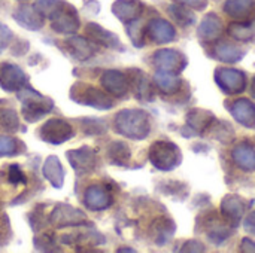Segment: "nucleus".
Here are the masks:
<instances>
[{
	"label": "nucleus",
	"mask_w": 255,
	"mask_h": 253,
	"mask_svg": "<svg viewBox=\"0 0 255 253\" xmlns=\"http://www.w3.org/2000/svg\"><path fill=\"white\" fill-rule=\"evenodd\" d=\"M115 131L131 140H143L151 131V122L146 112L140 109H123L115 116Z\"/></svg>",
	"instance_id": "nucleus-1"
},
{
	"label": "nucleus",
	"mask_w": 255,
	"mask_h": 253,
	"mask_svg": "<svg viewBox=\"0 0 255 253\" xmlns=\"http://www.w3.org/2000/svg\"><path fill=\"white\" fill-rule=\"evenodd\" d=\"M18 98L22 103V116L27 122H36L49 113L54 107L51 98L39 94L31 88H21L18 92Z\"/></svg>",
	"instance_id": "nucleus-2"
},
{
	"label": "nucleus",
	"mask_w": 255,
	"mask_h": 253,
	"mask_svg": "<svg viewBox=\"0 0 255 253\" xmlns=\"http://www.w3.org/2000/svg\"><path fill=\"white\" fill-rule=\"evenodd\" d=\"M70 98L78 104L90 106V107H94L99 110L112 109L115 104L108 92H105L90 84H84V82H76L70 88Z\"/></svg>",
	"instance_id": "nucleus-3"
},
{
	"label": "nucleus",
	"mask_w": 255,
	"mask_h": 253,
	"mask_svg": "<svg viewBox=\"0 0 255 253\" xmlns=\"http://www.w3.org/2000/svg\"><path fill=\"white\" fill-rule=\"evenodd\" d=\"M148 157L151 164L161 171H170L176 169L182 161L179 148L169 140H158L152 143Z\"/></svg>",
	"instance_id": "nucleus-4"
},
{
	"label": "nucleus",
	"mask_w": 255,
	"mask_h": 253,
	"mask_svg": "<svg viewBox=\"0 0 255 253\" xmlns=\"http://www.w3.org/2000/svg\"><path fill=\"white\" fill-rule=\"evenodd\" d=\"M49 19L52 30L61 34H70L79 28V18L76 9L66 1H61L58 9L51 15Z\"/></svg>",
	"instance_id": "nucleus-5"
},
{
	"label": "nucleus",
	"mask_w": 255,
	"mask_h": 253,
	"mask_svg": "<svg viewBox=\"0 0 255 253\" xmlns=\"http://www.w3.org/2000/svg\"><path fill=\"white\" fill-rule=\"evenodd\" d=\"M39 136L43 142L51 143V145H61L72 139L73 136V128L69 122L54 118L46 121L39 131Z\"/></svg>",
	"instance_id": "nucleus-6"
},
{
	"label": "nucleus",
	"mask_w": 255,
	"mask_h": 253,
	"mask_svg": "<svg viewBox=\"0 0 255 253\" xmlns=\"http://www.w3.org/2000/svg\"><path fill=\"white\" fill-rule=\"evenodd\" d=\"M215 81L226 94H239L247 88V75L238 69H218L215 72Z\"/></svg>",
	"instance_id": "nucleus-7"
},
{
	"label": "nucleus",
	"mask_w": 255,
	"mask_h": 253,
	"mask_svg": "<svg viewBox=\"0 0 255 253\" xmlns=\"http://www.w3.org/2000/svg\"><path fill=\"white\" fill-rule=\"evenodd\" d=\"M67 160L72 166V169L78 174H90L93 173L99 166V157L97 152L88 146H84L81 149H73L67 152Z\"/></svg>",
	"instance_id": "nucleus-8"
},
{
	"label": "nucleus",
	"mask_w": 255,
	"mask_h": 253,
	"mask_svg": "<svg viewBox=\"0 0 255 253\" xmlns=\"http://www.w3.org/2000/svg\"><path fill=\"white\" fill-rule=\"evenodd\" d=\"M152 63L158 70L181 73L187 66V58L184 54H181L176 49L164 48V49H160L154 54Z\"/></svg>",
	"instance_id": "nucleus-9"
},
{
	"label": "nucleus",
	"mask_w": 255,
	"mask_h": 253,
	"mask_svg": "<svg viewBox=\"0 0 255 253\" xmlns=\"http://www.w3.org/2000/svg\"><path fill=\"white\" fill-rule=\"evenodd\" d=\"M49 222L52 225H55L57 228H64V227H75V225H82L87 222V216L84 212L67 206V204H58L51 216H49Z\"/></svg>",
	"instance_id": "nucleus-10"
},
{
	"label": "nucleus",
	"mask_w": 255,
	"mask_h": 253,
	"mask_svg": "<svg viewBox=\"0 0 255 253\" xmlns=\"http://www.w3.org/2000/svg\"><path fill=\"white\" fill-rule=\"evenodd\" d=\"M145 34L148 36L151 42L157 45H163V43L172 42L176 36V31H175V27L167 19L154 18L146 24Z\"/></svg>",
	"instance_id": "nucleus-11"
},
{
	"label": "nucleus",
	"mask_w": 255,
	"mask_h": 253,
	"mask_svg": "<svg viewBox=\"0 0 255 253\" xmlns=\"http://www.w3.org/2000/svg\"><path fill=\"white\" fill-rule=\"evenodd\" d=\"M102 85L108 94H112L115 97H126L130 91V82L128 76L120 70H106L102 75Z\"/></svg>",
	"instance_id": "nucleus-12"
},
{
	"label": "nucleus",
	"mask_w": 255,
	"mask_h": 253,
	"mask_svg": "<svg viewBox=\"0 0 255 253\" xmlns=\"http://www.w3.org/2000/svg\"><path fill=\"white\" fill-rule=\"evenodd\" d=\"M27 81L25 73L15 64L3 63L0 64V86L7 91H19Z\"/></svg>",
	"instance_id": "nucleus-13"
},
{
	"label": "nucleus",
	"mask_w": 255,
	"mask_h": 253,
	"mask_svg": "<svg viewBox=\"0 0 255 253\" xmlns=\"http://www.w3.org/2000/svg\"><path fill=\"white\" fill-rule=\"evenodd\" d=\"M85 207L93 212H102L112 204V195L102 185H91L87 188L84 195Z\"/></svg>",
	"instance_id": "nucleus-14"
},
{
	"label": "nucleus",
	"mask_w": 255,
	"mask_h": 253,
	"mask_svg": "<svg viewBox=\"0 0 255 253\" xmlns=\"http://www.w3.org/2000/svg\"><path fill=\"white\" fill-rule=\"evenodd\" d=\"M143 7L145 6L140 0H115L112 4V13L124 24H130L140 18Z\"/></svg>",
	"instance_id": "nucleus-15"
},
{
	"label": "nucleus",
	"mask_w": 255,
	"mask_h": 253,
	"mask_svg": "<svg viewBox=\"0 0 255 253\" xmlns=\"http://www.w3.org/2000/svg\"><path fill=\"white\" fill-rule=\"evenodd\" d=\"M233 118L247 128H255V104L248 98H239L230 106Z\"/></svg>",
	"instance_id": "nucleus-16"
},
{
	"label": "nucleus",
	"mask_w": 255,
	"mask_h": 253,
	"mask_svg": "<svg viewBox=\"0 0 255 253\" xmlns=\"http://www.w3.org/2000/svg\"><path fill=\"white\" fill-rule=\"evenodd\" d=\"M128 82H130V88L133 89L136 98L142 100V101H149L152 100L154 91L151 86V82L148 79V76L137 69H133L128 72Z\"/></svg>",
	"instance_id": "nucleus-17"
},
{
	"label": "nucleus",
	"mask_w": 255,
	"mask_h": 253,
	"mask_svg": "<svg viewBox=\"0 0 255 253\" xmlns=\"http://www.w3.org/2000/svg\"><path fill=\"white\" fill-rule=\"evenodd\" d=\"M221 215L224 216V219L229 222V224H238L244 213H245V209H247V204L245 201L238 197V195H226L224 200L221 201Z\"/></svg>",
	"instance_id": "nucleus-18"
},
{
	"label": "nucleus",
	"mask_w": 255,
	"mask_h": 253,
	"mask_svg": "<svg viewBox=\"0 0 255 253\" xmlns=\"http://www.w3.org/2000/svg\"><path fill=\"white\" fill-rule=\"evenodd\" d=\"M221 33H223L221 18L214 12H209L208 15H205V18L202 19V22L197 28L199 37L206 42H214L221 36Z\"/></svg>",
	"instance_id": "nucleus-19"
},
{
	"label": "nucleus",
	"mask_w": 255,
	"mask_h": 253,
	"mask_svg": "<svg viewBox=\"0 0 255 253\" xmlns=\"http://www.w3.org/2000/svg\"><path fill=\"white\" fill-rule=\"evenodd\" d=\"M232 158L235 164L242 169L244 171H254L255 170V148L248 143L242 142L236 145L232 151Z\"/></svg>",
	"instance_id": "nucleus-20"
},
{
	"label": "nucleus",
	"mask_w": 255,
	"mask_h": 253,
	"mask_svg": "<svg viewBox=\"0 0 255 253\" xmlns=\"http://www.w3.org/2000/svg\"><path fill=\"white\" fill-rule=\"evenodd\" d=\"M254 0H226L224 12L235 21H248L254 16Z\"/></svg>",
	"instance_id": "nucleus-21"
},
{
	"label": "nucleus",
	"mask_w": 255,
	"mask_h": 253,
	"mask_svg": "<svg viewBox=\"0 0 255 253\" xmlns=\"http://www.w3.org/2000/svg\"><path fill=\"white\" fill-rule=\"evenodd\" d=\"M13 19L27 30H39L43 25V16L34 9V6H19L13 12Z\"/></svg>",
	"instance_id": "nucleus-22"
},
{
	"label": "nucleus",
	"mask_w": 255,
	"mask_h": 253,
	"mask_svg": "<svg viewBox=\"0 0 255 253\" xmlns=\"http://www.w3.org/2000/svg\"><path fill=\"white\" fill-rule=\"evenodd\" d=\"M85 30H87L88 37H90L93 42H96V43H99V45H103V46H106V48H111V49H123L118 36L114 34L112 31L105 30V28L100 27L99 24L90 22V24L87 25Z\"/></svg>",
	"instance_id": "nucleus-23"
},
{
	"label": "nucleus",
	"mask_w": 255,
	"mask_h": 253,
	"mask_svg": "<svg viewBox=\"0 0 255 253\" xmlns=\"http://www.w3.org/2000/svg\"><path fill=\"white\" fill-rule=\"evenodd\" d=\"M214 119L215 116L211 112L205 109H193L187 116V128L191 130V134H203Z\"/></svg>",
	"instance_id": "nucleus-24"
},
{
	"label": "nucleus",
	"mask_w": 255,
	"mask_h": 253,
	"mask_svg": "<svg viewBox=\"0 0 255 253\" xmlns=\"http://www.w3.org/2000/svg\"><path fill=\"white\" fill-rule=\"evenodd\" d=\"M214 55L223 63H238L244 58L245 51L239 45L230 42H218L214 46Z\"/></svg>",
	"instance_id": "nucleus-25"
},
{
	"label": "nucleus",
	"mask_w": 255,
	"mask_h": 253,
	"mask_svg": "<svg viewBox=\"0 0 255 253\" xmlns=\"http://www.w3.org/2000/svg\"><path fill=\"white\" fill-rule=\"evenodd\" d=\"M154 84L164 94H175L182 86V81L178 76V73L164 72V70H158L154 75Z\"/></svg>",
	"instance_id": "nucleus-26"
},
{
	"label": "nucleus",
	"mask_w": 255,
	"mask_h": 253,
	"mask_svg": "<svg viewBox=\"0 0 255 253\" xmlns=\"http://www.w3.org/2000/svg\"><path fill=\"white\" fill-rule=\"evenodd\" d=\"M43 176L48 179V182L60 189L63 188V183H64V170H63V166L60 163V160L57 157H48L45 164H43Z\"/></svg>",
	"instance_id": "nucleus-27"
},
{
	"label": "nucleus",
	"mask_w": 255,
	"mask_h": 253,
	"mask_svg": "<svg viewBox=\"0 0 255 253\" xmlns=\"http://www.w3.org/2000/svg\"><path fill=\"white\" fill-rule=\"evenodd\" d=\"M206 230H208L209 240L215 245L223 243L230 236V227L227 221L218 219L217 215H212V218L206 222Z\"/></svg>",
	"instance_id": "nucleus-28"
},
{
	"label": "nucleus",
	"mask_w": 255,
	"mask_h": 253,
	"mask_svg": "<svg viewBox=\"0 0 255 253\" xmlns=\"http://www.w3.org/2000/svg\"><path fill=\"white\" fill-rule=\"evenodd\" d=\"M66 45L70 51V54L78 58V60H87L94 54V46L90 40H87L85 37H79V36H73L69 40H66Z\"/></svg>",
	"instance_id": "nucleus-29"
},
{
	"label": "nucleus",
	"mask_w": 255,
	"mask_h": 253,
	"mask_svg": "<svg viewBox=\"0 0 255 253\" xmlns=\"http://www.w3.org/2000/svg\"><path fill=\"white\" fill-rule=\"evenodd\" d=\"M229 34L241 42L250 40L255 36V16L248 21H235L229 25Z\"/></svg>",
	"instance_id": "nucleus-30"
},
{
	"label": "nucleus",
	"mask_w": 255,
	"mask_h": 253,
	"mask_svg": "<svg viewBox=\"0 0 255 253\" xmlns=\"http://www.w3.org/2000/svg\"><path fill=\"white\" fill-rule=\"evenodd\" d=\"M108 160L115 166H126L130 161L131 152L124 142H112L108 148Z\"/></svg>",
	"instance_id": "nucleus-31"
},
{
	"label": "nucleus",
	"mask_w": 255,
	"mask_h": 253,
	"mask_svg": "<svg viewBox=\"0 0 255 253\" xmlns=\"http://www.w3.org/2000/svg\"><path fill=\"white\" fill-rule=\"evenodd\" d=\"M167 10H169V15L173 18V21L182 27H188L196 22V15L188 6H184L181 3H173L167 7Z\"/></svg>",
	"instance_id": "nucleus-32"
},
{
	"label": "nucleus",
	"mask_w": 255,
	"mask_h": 253,
	"mask_svg": "<svg viewBox=\"0 0 255 253\" xmlns=\"http://www.w3.org/2000/svg\"><path fill=\"white\" fill-rule=\"evenodd\" d=\"M175 233V224L170 219H158L152 225V237L157 245H164Z\"/></svg>",
	"instance_id": "nucleus-33"
},
{
	"label": "nucleus",
	"mask_w": 255,
	"mask_h": 253,
	"mask_svg": "<svg viewBox=\"0 0 255 253\" xmlns=\"http://www.w3.org/2000/svg\"><path fill=\"white\" fill-rule=\"evenodd\" d=\"M18 127H19V121H18V115L15 113V110L7 106L0 104V131L15 133Z\"/></svg>",
	"instance_id": "nucleus-34"
},
{
	"label": "nucleus",
	"mask_w": 255,
	"mask_h": 253,
	"mask_svg": "<svg viewBox=\"0 0 255 253\" xmlns=\"http://www.w3.org/2000/svg\"><path fill=\"white\" fill-rule=\"evenodd\" d=\"M208 131L214 139H217L223 143H230L235 139V131L232 130V127L227 122H220L217 119L212 121Z\"/></svg>",
	"instance_id": "nucleus-35"
},
{
	"label": "nucleus",
	"mask_w": 255,
	"mask_h": 253,
	"mask_svg": "<svg viewBox=\"0 0 255 253\" xmlns=\"http://www.w3.org/2000/svg\"><path fill=\"white\" fill-rule=\"evenodd\" d=\"M63 0H36V3L33 4L34 9L43 16V18H51V15L58 9V6L61 4Z\"/></svg>",
	"instance_id": "nucleus-36"
},
{
	"label": "nucleus",
	"mask_w": 255,
	"mask_h": 253,
	"mask_svg": "<svg viewBox=\"0 0 255 253\" xmlns=\"http://www.w3.org/2000/svg\"><path fill=\"white\" fill-rule=\"evenodd\" d=\"M54 246H55V242L51 234H39L37 237H34V248L37 251H43V252L58 251V248H54Z\"/></svg>",
	"instance_id": "nucleus-37"
},
{
	"label": "nucleus",
	"mask_w": 255,
	"mask_h": 253,
	"mask_svg": "<svg viewBox=\"0 0 255 253\" xmlns=\"http://www.w3.org/2000/svg\"><path fill=\"white\" fill-rule=\"evenodd\" d=\"M131 25L128 27V36H130V39L133 40V43H134V46H137V48H140V46H143L145 43V40H143V31H142V27H140V24H139V21L136 19V21H133V22H130Z\"/></svg>",
	"instance_id": "nucleus-38"
},
{
	"label": "nucleus",
	"mask_w": 255,
	"mask_h": 253,
	"mask_svg": "<svg viewBox=\"0 0 255 253\" xmlns=\"http://www.w3.org/2000/svg\"><path fill=\"white\" fill-rule=\"evenodd\" d=\"M16 140L7 136H0V157H6V155H12L16 151Z\"/></svg>",
	"instance_id": "nucleus-39"
},
{
	"label": "nucleus",
	"mask_w": 255,
	"mask_h": 253,
	"mask_svg": "<svg viewBox=\"0 0 255 253\" xmlns=\"http://www.w3.org/2000/svg\"><path fill=\"white\" fill-rule=\"evenodd\" d=\"M90 125H87L84 122L82 125V131H85L87 134H103L106 131V125L100 121V119H85Z\"/></svg>",
	"instance_id": "nucleus-40"
},
{
	"label": "nucleus",
	"mask_w": 255,
	"mask_h": 253,
	"mask_svg": "<svg viewBox=\"0 0 255 253\" xmlns=\"http://www.w3.org/2000/svg\"><path fill=\"white\" fill-rule=\"evenodd\" d=\"M9 182L13 183V185H18V183L25 185V176H24V173L21 171V169L16 164H12L9 167Z\"/></svg>",
	"instance_id": "nucleus-41"
},
{
	"label": "nucleus",
	"mask_w": 255,
	"mask_h": 253,
	"mask_svg": "<svg viewBox=\"0 0 255 253\" xmlns=\"http://www.w3.org/2000/svg\"><path fill=\"white\" fill-rule=\"evenodd\" d=\"M175 1L184 6H188L194 10H203L208 6V0H175Z\"/></svg>",
	"instance_id": "nucleus-42"
},
{
	"label": "nucleus",
	"mask_w": 255,
	"mask_h": 253,
	"mask_svg": "<svg viewBox=\"0 0 255 253\" xmlns=\"http://www.w3.org/2000/svg\"><path fill=\"white\" fill-rule=\"evenodd\" d=\"M12 39V33H10V30L4 25V24H1L0 22V51L9 43V40Z\"/></svg>",
	"instance_id": "nucleus-43"
},
{
	"label": "nucleus",
	"mask_w": 255,
	"mask_h": 253,
	"mask_svg": "<svg viewBox=\"0 0 255 253\" xmlns=\"http://www.w3.org/2000/svg\"><path fill=\"white\" fill-rule=\"evenodd\" d=\"M181 251L182 252H205V246L200 242L190 240V242L184 243V248Z\"/></svg>",
	"instance_id": "nucleus-44"
},
{
	"label": "nucleus",
	"mask_w": 255,
	"mask_h": 253,
	"mask_svg": "<svg viewBox=\"0 0 255 253\" xmlns=\"http://www.w3.org/2000/svg\"><path fill=\"white\" fill-rule=\"evenodd\" d=\"M244 228H245V231H247L248 234L255 236V210L254 212H251V213L245 218V221H244Z\"/></svg>",
	"instance_id": "nucleus-45"
},
{
	"label": "nucleus",
	"mask_w": 255,
	"mask_h": 253,
	"mask_svg": "<svg viewBox=\"0 0 255 253\" xmlns=\"http://www.w3.org/2000/svg\"><path fill=\"white\" fill-rule=\"evenodd\" d=\"M242 251L255 253V242H253L251 239H244L242 240Z\"/></svg>",
	"instance_id": "nucleus-46"
},
{
	"label": "nucleus",
	"mask_w": 255,
	"mask_h": 253,
	"mask_svg": "<svg viewBox=\"0 0 255 253\" xmlns=\"http://www.w3.org/2000/svg\"><path fill=\"white\" fill-rule=\"evenodd\" d=\"M251 91H253V95L255 97V78L253 79V85H251Z\"/></svg>",
	"instance_id": "nucleus-47"
},
{
	"label": "nucleus",
	"mask_w": 255,
	"mask_h": 253,
	"mask_svg": "<svg viewBox=\"0 0 255 253\" xmlns=\"http://www.w3.org/2000/svg\"><path fill=\"white\" fill-rule=\"evenodd\" d=\"M118 252H134L133 249H118Z\"/></svg>",
	"instance_id": "nucleus-48"
}]
</instances>
